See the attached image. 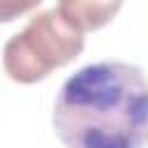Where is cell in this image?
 I'll return each instance as SVG.
<instances>
[{"instance_id": "6da1fadb", "label": "cell", "mask_w": 148, "mask_h": 148, "mask_svg": "<svg viewBox=\"0 0 148 148\" xmlns=\"http://www.w3.org/2000/svg\"><path fill=\"white\" fill-rule=\"evenodd\" d=\"M53 130L65 148H146L148 76L120 60L76 69L56 97Z\"/></svg>"}, {"instance_id": "7a4b0ae2", "label": "cell", "mask_w": 148, "mask_h": 148, "mask_svg": "<svg viewBox=\"0 0 148 148\" xmlns=\"http://www.w3.org/2000/svg\"><path fill=\"white\" fill-rule=\"evenodd\" d=\"M83 51V32L58 9H44L14 35L2 51V67L16 83H37L69 65Z\"/></svg>"}, {"instance_id": "3957f363", "label": "cell", "mask_w": 148, "mask_h": 148, "mask_svg": "<svg viewBox=\"0 0 148 148\" xmlns=\"http://www.w3.org/2000/svg\"><path fill=\"white\" fill-rule=\"evenodd\" d=\"M123 0H58V12L81 32L99 30L116 18Z\"/></svg>"}, {"instance_id": "277c9868", "label": "cell", "mask_w": 148, "mask_h": 148, "mask_svg": "<svg viewBox=\"0 0 148 148\" xmlns=\"http://www.w3.org/2000/svg\"><path fill=\"white\" fill-rule=\"evenodd\" d=\"M42 0H0V23L16 21L18 16L32 12Z\"/></svg>"}]
</instances>
